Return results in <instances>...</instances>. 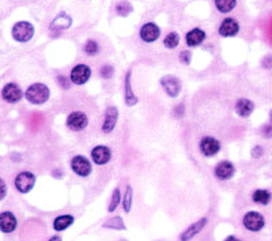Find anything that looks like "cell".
Here are the masks:
<instances>
[{
    "instance_id": "obj_40",
    "label": "cell",
    "mask_w": 272,
    "mask_h": 241,
    "mask_svg": "<svg viewBox=\"0 0 272 241\" xmlns=\"http://www.w3.org/2000/svg\"><path fill=\"white\" fill-rule=\"evenodd\" d=\"M268 119H270V124L272 126V109L270 110V115H268Z\"/></svg>"
},
{
    "instance_id": "obj_10",
    "label": "cell",
    "mask_w": 272,
    "mask_h": 241,
    "mask_svg": "<svg viewBox=\"0 0 272 241\" xmlns=\"http://www.w3.org/2000/svg\"><path fill=\"white\" fill-rule=\"evenodd\" d=\"M117 121H119V109L115 105H109L108 108L105 109V113H103L101 133L106 134V135L113 133L116 126H117Z\"/></svg>"
},
{
    "instance_id": "obj_26",
    "label": "cell",
    "mask_w": 272,
    "mask_h": 241,
    "mask_svg": "<svg viewBox=\"0 0 272 241\" xmlns=\"http://www.w3.org/2000/svg\"><path fill=\"white\" fill-rule=\"evenodd\" d=\"M121 203H123V210H124V213H131L133 203V189L131 186H127V188H125V193L121 198Z\"/></svg>"
},
{
    "instance_id": "obj_36",
    "label": "cell",
    "mask_w": 272,
    "mask_h": 241,
    "mask_svg": "<svg viewBox=\"0 0 272 241\" xmlns=\"http://www.w3.org/2000/svg\"><path fill=\"white\" fill-rule=\"evenodd\" d=\"M7 196V184L6 181L0 177V202Z\"/></svg>"
},
{
    "instance_id": "obj_22",
    "label": "cell",
    "mask_w": 272,
    "mask_h": 241,
    "mask_svg": "<svg viewBox=\"0 0 272 241\" xmlns=\"http://www.w3.org/2000/svg\"><path fill=\"white\" fill-rule=\"evenodd\" d=\"M74 222H75V218H74V215H71V214H63V215H59V217H56L53 219V229L56 230V232H64V230H67L71 225H74Z\"/></svg>"
},
{
    "instance_id": "obj_18",
    "label": "cell",
    "mask_w": 272,
    "mask_h": 241,
    "mask_svg": "<svg viewBox=\"0 0 272 241\" xmlns=\"http://www.w3.org/2000/svg\"><path fill=\"white\" fill-rule=\"evenodd\" d=\"M131 70L128 71L125 78H124V103L127 107L132 108L139 103V97L135 94L132 89V82H131Z\"/></svg>"
},
{
    "instance_id": "obj_5",
    "label": "cell",
    "mask_w": 272,
    "mask_h": 241,
    "mask_svg": "<svg viewBox=\"0 0 272 241\" xmlns=\"http://www.w3.org/2000/svg\"><path fill=\"white\" fill-rule=\"evenodd\" d=\"M66 126L73 133L83 131L89 126V116L86 115L83 110H73L67 116Z\"/></svg>"
},
{
    "instance_id": "obj_1",
    "label": "cell",
    "mask_w": 272,
    "mask_h": 241,
    "mask_svg": "<svg viewBox=\"0 0 272 241\" xmlns=\"http://www.w3.org/2000/svg\"><path fill=\"white\" fill-rule=\"evenodd\" d=\"M24 97L29 104L40 107V105H44L49 101L50 89H49L48 84L43 83V82H34L25 90Z\"/></svg>"
},
{
    "instance_id": "obj_35",
    "label": "cell",
    "mask_w": 272,
    "mask_h": 241,
    "mask_svg": "<svg viewBox=\"0 0 272 241\" xmlns=\"http://www.w3.org/2000/svg\"><path fill=\"white\" fill-rule=\"evenodd\" d=\"M173 113H174V116L177 119L182 117V116L185 115V105H184V104H178L174 108V112H173Z\"/></svg>"
},
{
    "instance_id": "obj_15",
    "label": "cell",
    "mask_w": 272,
    "mask_h": 241,
    "mask_svg": "<svg viewBox=\"0 0 272 241\" xmlns=\"http://www.w3.org/2000/svg\"><path fill=\"white\" fill-rule=\"evenodd\" d=\"M238 31H240V24H238V21L234 18H224L221 25H219V27H218V33H219V36L223 37V38H229V37H234L238 34Z\"/></svg>"
},
{
    "instance_id": "obj_12",
    "label": "cell",
    "mask_w": 272,
    "mask_h": 241,
    "mask_svg": "<svg viewBox=\"0 0 272 241\" xmlns=\"http://www.w3.org/2000/svg\"><path fill=\"white\" fill-rule=\"evenodd\" d=\"M91 162L98 166H103L106 163L110 162L112 160V150L106 145H97L94 146L90 150Z\"/></svg>"
},
{
    "instance_id": "obj_2",
    "label": "cell",
    "mask_w": 272,
    "mask_h": 241,
    "mask_svg": "<svg viewBox=\"0 0 272 241\" xmlns=\"http://www.w3.org/2000/svg\"><path fill=\"white\" fill-rule=\"evenodd\" d=\"M36 29L34 25L29 21H18L17 24H14L11 29V36L19 44H26L34 37Z\"/></svg>"
},
{
    "instance_id": "obj_29",
    "label": "cell",
    "mask_w": 272,
    "mask_h": 241,
    "mask_svg": "<svg viewBox=\"0 0 272 241\" xmlns=\"http://www.w3.org/2000/svg\"><path fill=\"white\" fill-rule=\"evenodd\" d=\"M121 198H123V196H121L120 188L116 187L115 189H113V192H112V196H110V202H109V213H115L116 209H117L119 205L121 203Z\"/></svg>"
},
{
    "instance_id": "obj_25",
    "label": "cell",
    "mask_w": 272,
    "mask_h": 241,
    "mask_svg": "<svg viewBox=\"0 0 272 241\" xmlns=\"http://www.w3.org/2000/svg\"><path fill=\"white\" fill-rule=\"evenodd\" d=\"M180 45V34L177 31H170L163 38V47L166 49H175Z\"/></svg>"
},
{
    "instance_id": "obj_39",
    "label": "cell",
    "mask_w": 272,
    "mask_h": 241,
    "mask_svg": "<svg viewBox=\"0 0 272 241\" xmlns=\"http://www.w3.org/2000/svg\"><path fill=\"white\" fill-rule=\"evenodd\" d=\"M48 241H63V240H61L60 236H52Z\"/></svg>"
},
{
    "instance_id": "obj_33",
    "label": "cell",
    "mask_w": 272,
    "mask_h": 241,
    "mask_svg": "<svg viewBox=\"0 0 272 241\" xmlns=\"http://www.w3.org/2000/svg\"><path fill=\"white\" fill-rule=\"evenodd\" d=\"M56 80H57V83H59V86H60L63 90H68L70 86H71L70 78H66L64 75H57V77H56Z\"/></svg>"
},
{
    "instance_id": "obj_31",
    "label": "cell",
    "mask_w": 272,
    "mask_h": 241,
    "mask_svg": "<svg viewBox=\"0 0 272 241\" xmlns=\"http://www.w3.org/2000/svg\"><path fill=\"white\" fill-rule=\"evenodd\" d=\"M113 75H115V68L113 66H110V64H103L99 68V77L102 79H112L113 78Z\"/></svg>"
},
{
    "instance_id": "obj_16",
    "label": "cell",
    "mask_w": 272,
    "mask_h": 241,
    "mask_svg": "<svg viewBox=\"0 0 272 241\" xmlns=\"http://www.w3.org/2000/svg\"><path fill=\"white\" fill-rule=\"evenodd\" d=\"M18 226V219L11 211H3L0 213V232L10 235Z\"/></svg>"
},
{
    "instance_id": "obj_19",
    "label": "cell",
    "mask_w": 272,
    "mask_h": 241,
    "mask_svg": "<svg viewBox=\"0 0 272 241\" xmlns=\"http://www.w3.org/2000/svg\"><path fill=\"white\" fill-rule=\"evenodd\" d=\"M207 223H208V219H207L206 217L200 218L199 221H196V222H194L192 225H189L187 229L182 232L181 235H180V240L181 241L192 240L194 237H196L201 230L206 228Z\"/></svg>"
},
{
    "instance_id": "obj_32",
    "label": "cell",
    "mask_w": 272,
    "mask_h": 241,
    "mask_svg": "<svg viewBox=\"0 0 272 241\" xmlns=\"http://www.w3.org/2000/svg\"><path fill=\"white\" fill-rule=\"evenodd\" d=\"M178 60L184 66H189L192 61V54L189 51H181V54H178Z\"/></svg>"
},
{
    "instance_id": "obj_21",
    "label": "cell",
    "mask_w": 272,
    "mask_h": 241,
    "mask_svg": "<svg viewBox=\"0 0 272 241\" xmlns=\"http://www.w3.org/2000/svg\"><path fill=\"white\" fill-rule=\"evenodd\" d=\"M71 25H73V18H71L67 12H60V14L52 21L50 29L57 31L67 30V29L71 27Z\"/></svg>"
},
{
    "instance_id": "obj_41",
    "label": "cell",
    "mask_w": 272,
    "mask_h": 241,
    "mask_svg": "<svg viewBox=\"0 0 272 241\" xmlns=\"http://www.w3.org/2000/svg\"><path fill=\"white\" fill-rule=\"evenodd\" d=\"M121 241H127V240H121Z\"/></svg>"
},
{
    "instance_id": "obj_28",
    "label": "cell",
    "mask_w": 272,
    "mask_h": 241,
    "mask_svg": "<svg viewBox=\"0 0 272 241\" xmlns=\"http://www.w3.org/2000/svg\"><path fill=\"white\" fill-rule=\"evenodd\" d=\"M115 11L116 14H117V15H120V17H128V15L133 11V7L129 1L120 0V1H119V3L115 6Z\"/></svg>"
},
{
    "instance_id": "obj_7",
    "label": "cell",
    "mask_w": 272,
    "mask_h": 241,
    "mask_svg": "<svg viewBox=\"0 0 272 241\" xmlns=\"http://www.w3.org/2000/svg\"><path fill=\"white\" fill-rule=\"evenodd\" d=\"M159 84L165 91V94L170 98H177L181 94L182 83L180 79L174 77V75H165L159 80Z\"/></svg>"
},
{
    "instance_id": "obj_9",
    "label": "cell",
    "mask_w": 272,
    "mask_h": 241,
    "mask_svg": "<svg viewBox=\"0 0 272 241\" xmlns=\"http://www.w3.org/2000/svg\"><path fill=\"white\" fill-rule=\"evenodd\" d=\"M221 149H222L221 142H219L217 138H214V136L207 135V136H203V138L200 139L199 150L204 157L207 158L215 157L218 153L221 151Z\"/></svg>"
},
{
    "instance_id": "obj_30",
    "label": "cell",
    "mask_w": 272,
    "mask_h": 241,
    "mask_svg": "<svg viewBox=\"0 0 272 241\" xmlns=\"http://www.w3.org/2000/svg\"><path fill=\"white\" fill-rule=\"evenodd\" d=\"M99 51H101L99 44H98V41H96V40H93V38L87 40V41L85 42V45H83V52H85L87 56H96V54H99Z\"/></svg>"
},
{
    "instance_id": "obj_38",
    "label": "cell",
    "mask_w": 272,
    "mask_h": 241,
    "mask_svg": "<svg viewBox=\"0 0 272 241\" xmlns=\"http://www.w3.org/2000/svg\"><path fill=\"white\" fill-rule=\"evenodd\" d=\"M224 241H241L240 239H237L236 236H227L226 239H224Z\"/></svg>"
},
{
    "instance_id": "obj_34",
    "label": "cell",
    "mask_w": 272,
    "mask_h": 241,
    "mask_svg": "<svg viewBox=\"0 0 272 241\" xmlns=\"http://www.w3.org/2000/svg\"><path fill=\"white\" fill-rule=\"evenodd\" d=\"M250 156H252V158H254V160H257V158H261L263 156H264V147L261 145H256L252 147V150H250Z\"/></svg>"
},
{
    "instance_id": "obj_8",
    "label": "cell",
    "mask_w": 272,
    "mask_h": 241,
    "mask_svg": "<svg viewBox=\"0 0 272 241\" xmlns=\"http://www.w3.org/2000/svg\"><path fill=\"white\" fill-rule=\"evenodd\" d=\"M244 228L249 232H260L266 226V218L259 211H248L242 218Z\"/></svg>"
},
{
    "instance_id": "obj_3",
    "label": "cell",
    "mask_w": 272,
    "mask_h": 241,
    "mask_svg": "<svg viewBox=\"0 0 272 241\" xmlns=\"http://www.w3.org/2000/svg\"><path fill=\"white\" fill-rule=\"evenodd\" d=\"M70 166H71V170L74 173L82 179H86L93 173V162L91 160L86 157V156H82V154H76L71 158L70 161Z\"/></svg>"
},
{
    "instance_id": "obj_23",
    "label": "cell",
    "mask_w": 272,
    "mask_h": 241,
    "mask_svg": "<svg viewBox=\"0 0 272 241\" xmlns=\"http://www.w3.org/2000/svg\"><path fill=\"white\" fill-rule=\"evenodd\" d=\"M271 199H272V195L268 189L259 188V189H256V191L252 193V200H253L254 203H257V205L267 206L270 202H271Z\"/></svg>"
},
{
    "instance_id": "obj_4",
    "label": "cell",
    "mask_w": 272,
    "mask_h": 241,
    "mask_svg": "<svg viewBox=\"0 0 272 241\" xmlns=\"http://www.w3.org/2000/svg\"><path fill=\"white\" fill-rule=\"evenodd\" d=\"M37 176L29 170H22L14 179V187L19 193H29L34 188Z\"/></svg>"
},
{
    "instance_id": "obj_13",
    "label": "cell",
    "mask_w": 272,
    "mask_h": 241,
    "mask_svg": "<svg viewBox=\"0 0 272 241\" xmlns=\"http://www.w3.org/2000/svg\"><path fill=\"white\" fill-rule=\"evenodd\" d=\"M140 40L146 44H152L159 40L161 37V27L155 22H146L142 25L139 30Z\"/></svg>"
},
{
    "instance_id": "obj_14",
    "label": "cell",
    "mask_w": 272,
    "mask_h": 241,
    "mask_svg": "<svg viewBox=\"0 0 272 241\" xmlns=\"http://www.w3.org/2000/svg\"><path fill=\"white\" fill-rule=\"evenodd\" d=\"M234 175H236V166L231 161H227V160L218 162L214 168V176L217 177L218 180L227 181L230 179H233Z\"/></svg>"
},
{
    "instance_id": "obj_27",
    "label": "cell",
    "mask_w": 272,
    "mask_h": 241,
    "mask_svg": "<svg viewBox=\"0 0 272 241\" xmlns=\"http://www.w3.org/2000/svg\"><path fill=\"white\" fill-rule=\"evenodd\" d=\"M102 228L113 230H125V223H124L121 217H113L109 218L106 222L102 223Z\"/></svg>"
},
{
    "instance_id": "obj_11",
    "label": "cell",
    "mask_w": 272,
    "mask_h": 241,
    "mask_svg": "<svg viewBox=\"0 0 272 241\" xmlns=\"http://www.w3.org/2000/svg\"><path fill=\"white\" fill-rule=\"evenodd\" d=\"M24 90L15 82H8L1 89V98L7 104H18L24 98Z\"/></svg>"
},
{
    "instance_id": "obj_37",
    "label": "cell",
    "mask_w": 272,
    "mask_h": 241,
    "mask_svg": "<svg viewBox=\"0 0 272 241\" xmlns=\"http://www.w3.org/2000/svg\"><path fill=\"white\" fill-rule=\"evenodd\" d=\"M261 134H263V136L267 139L272 138V126L268 123L266 126L263 127V130H261Z\"/></svg>"
},
{
    "instance_id": "obj_17",
    "label": "cell",
    "mask_w": 272,
    "mask_h": 241,
    "mask_svg": "<svg viewBox=\"0 0 272 241\" xmlns=\"http://www.w3.org/2000/svg\"><path fill=\"white\" fill-rule=\"evenodd\" d=\"M207 33L200 27H194L185 34V44L188 48H196L206 41Z\"/></svg>"
},
{
    "instance_id": "obj_6",
    "label": "cell",
    "mask_w": 272,
    "mask_h": 241,
    "mask_svg": "<svg viewBox=\"0 0 272 241\" xmlns=\"http://www.w3.org/2000/svg\"><path fill=\"white\" fill-rule=\"evenodd\" d=\"M91 67L86 63H79L75 67H73L71 73H70V82L75 86H83L91 78Z\"/></svg>"
},
{
    "instance_id": "obj_20",
    "label": "cell",
    "mask_w": 272,
    "mask_h": 241,
    "mask_svg": "<svg viewBox=\"0 0 272 241\" xmlns=\"http://www.w3.org/2000/svg\"><path fill=\"white\" fill-rule=\"evenodd\" d=\"M234 110L240 117L248 119L249 116L254 112V103L249 98H240V100H237L236 105H234Z\"/></svg>"
},
{
    "instance_id": "obj_24",
    "label": "cell",
    "mask_w": 272,
    "mask_h": 241,
    "mask_svg": "<svg viewBox=\"0 0 272 241\" xmlns=\"http://www.w3.org/2000/svg\"><path fill=\"white\" fill-rule=\"evenodd\" d=\"M214 4L218 12L221 14H229L237 6V0H214Z\"/></svg>"
}]
</instances>
